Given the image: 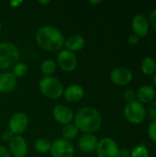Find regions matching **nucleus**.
I'll use <instances>...</instances> for the list:
<instances>
[{
	"label": "nucleus",
	"instance_id": "nucleus-2",
	"mask_svg": "<svg viewBox=\"0 0 156 157\" xmlns=\"http://www.w3.org/2000/svg\"><path fill=\"white\" fill-rule=\"evenodd\" d=\"M74 121V124L79 132L94 134L102 125V117L97 109L93 107H84L76 112Z\"/></svg>",
	"mask_w": 156,
	"mask_h": 157
},
{
	"label": "nucleus",
	"instance_id": "nucleus-24",
	"mask_svg": "<svg viewBox=\"0 0 156 157\" xmlns=\"http://www.w3.org/2000/svg\"><path fill=\"white\" fill-rule=\"evenodd\" d=\"M131 157H149V151L145 145L140 144L132 150Z\"/></svg>",
	"mask_w": 156,
	"mask_h": 157
},
{
	"label": "nucleus",
	"instance_id": "nucleus-34",
	"mask_svg": "<svg viewBox=\"0 0 156 157\" xmlns=\"http://www.w3.org/2000/svg\"><path fill=\"white\" fill-rule=\"evenodd\" d=\"M89 3L92 4V5H98V4H101L102 1H101V0H97V1H96V0H90Z\"/></svg>",
	"mask_w": 156,
	"mask_h": 157
},
{
	"label": "nucleus",
	"instance_id": "nucleus-9",
	"mask_svg": "<svg viewBox=\"0 0 156 157\" xmlns=\"http://www.w3.org/2000/svg\"><path fill=\"white\" fill-rule=\"evenodd\" d=\"M29 123V117L23 112H17L11 116L8 121V129L14 135H21L27 129Z\"/></svg>",
	"mask_w": 156,
	"mask_h": 157
},
{
	"label": "nucleus",
	"instance_id": "nucleus-22",
	"mask_svg": "<svg viewBox=\"0 0 156 157\" xmlns=\"http://www.w3.org/2000/svg\"><path fill=\"white\" fill-rule=\"evenodd\" d=\"M51 145V143L48 139L39 138L36 140V142L34 144V148H35L36 152H38L39 154L44 155V154L50 153Z\"/></svg>",
	"mask_w": 156,
	"mask_h": 157
},
{
	"label": "nucleus",
	"instance_id": "nucleus-31",
	"mask_svg": "<svg viewBox=\"0 0 156 157\" xmlns=\"http://www.w3.org/2000/svg\"><path fill=\"white\" fill-rule=\"evenodd\" d=\"M148 117L151 119V120H153V121H156V108H152V109H149V111H148Z\"/></svg>",
	"mask_w": 156,
	"mask_h": 157
},
{
	"label": "nucleus",
	"instance_id": "nucleus-20",
	"mask_svg": "<svg viewBox=\"0 0 156 157\" xmlns=\"http://www.w3.org/2000/svg\"><path fill=\"white\" fill-rule=\"evenodd\" d=\"M78 133H79V131L74 123L64 125L62 129L63 139L69 141V142H72L74 138H76Z\"/></svg>",
	"mask_w": 156,
	"mask_h": 157
},
{
	"label": "nucleus",
	"instance_id": "nucleus-23",
	"mask_svg": "<svg viewBox=\"0 0 156 157\" xmlns=\"http://www.w3.org/2000/svg\"><path fill=\"white\" fill-rule=\"evenodd\" d=\"M29 72V66L25 63H17L14 67H13V75L17 77H23L25 76Z\"/></svg>",
	"mask_w": 156,
	"mask_h": 157
},
{
	"label": "nucleus",
	"instance_id": "nucleus-16",
	"mask_svg": "<svg viewBox=\"0 0 156 157\" xmlns=\"http://www.w3.org/2000/svg\"><path fill=\"white\" fill-rule=\"evenodd\" d=\"M17 85V78L10 72L0 74V92L8 93L13 91Z\"/></svg>",
	"mask_w": 156,
	"mask_h": 157
},
{
	"label": "nucleus",
	"instance_id": "nucleus-14",
	"mask_svg": "<svg viewBox=\"0 0 156 157\" xmlns=\"http://www.w3.org/2000/svg\"><path fill=\"white\" fill-rule=\"evenodd\" d=\"M98 139L95 134L84 133L78 140V147L85 154H92L97 150Z\"/></svg>",
	"mask_w": 156,
	"mask_h": 157
},
{
	"label": "nucleus",
	"instance_id": "nucleus-1",
	"mask_svg": "<svg viewBox=\"0 0 156 157\" xmlns=\"http://www.w3.org/2000/svg\"><path fill=\"white\" fill-rule=\"evenodd\" d=\"M64 35L56 27L45 25L40 27L35 34V41L47 52H59L64 45Z\"/></svg>",
	"mask_w": 156,
	"mask_h": 157
},
{
	"label": "nucleus",
	"instance_id": "nucleus-18",
	"mask_svg": "<svg viewBox=\"0 0 156 157\" xmlns=\"http://www.w3.org/2000/svg\"><path fill=\"white\" fill-rule=\"evenodd\" d=\"M156 96L155 89L150 85L142 86L136 93V100L140 103H150L152 102Z\"/></svg>",
	"mask_w": 156,
	"mask_h": 157
},
{
	"label": "nucleus",
	"instance_id": "nucleus-26",
	"mask_svg": "<svg viewBox=\"0 0 156 157\" xmlns=\"http://www.w3.org/2000/svg\"><path fill=\"white\" fill-rule=\"evenodd\" d=\"M123 97H124V99H125L128 103L136 100V93H135L132 89H127V90L124 92Z\"/></svg>",
	"mask_w": 156,
	"mask_h": 157
},
{
	"label": "nucleus",
	"instance_id": "nucleus-3",
	"mask_svg": "<svg viewBox=\"0 0 156 157\" xmlns=\"http://www.w3.org/2000/svg\"><path fill=\"white\" fill-rule=\"evenodd\" d=\"M20 53L17 47L9 41L0 42V70L13 68L19 61Z\"/></svg>",
	"mask_w": 156,
	"mask_h": 157
},
{
	"label": "nucleus",
	"instance_id": "nucleus-25",
	"mask_svg": "<svg viewBox=\"0 0 156 157\" xmlns=\"http://www.w3.org/2000/svg\"><path fill=\"white\" fill-rule=\"evenodd\" d=\"M148 136L153 142L156 143V121L150 123L148 127Z\"/></svg>",
	"mask_w": 156,
	"mask_h": 157
},
{
	"label": "nucleus",
	"instance_id": "nucleus-28",
	"mask_svg": "<svg viewBox=\"0 0 156 157\" xmlns=\"http://www.w3.org/2000/svg\"><path fill=\"white\" fill-rule=\"evenodd\" d=\"M149 23L152 25L153 29L156 30V8L152 11V13L150 14V17H149Z\"/></svg>",
	"mask_w": 156,
	"mask_h": 157
},
{
	"label": "nucleus",
	"instance_id": "nucleus-36",
	"mask_svg": "<svg viewBox=\"0 0 156 157\" xmlns=\"http://www.w3.org/2000/svg\"><path fill=\"white\" fill-rule=\"evenodd\" d=\"M154 85L156 86V73L154 75Z\"/></svg>",
	"mask_w": 156,
	"mask_h": 157
},
{
	"label": "nucleus",
	"instance_id": "nucleus-27",
	"mask_svg": "<svg viewBox=\"0 0 156 157\" xmlns=\"http://www.w3.org/2000/svg\"><path fill=\"white\" fill-rule=\"evenodd\" d=\"M14 133L8 129V130H6L4 131V132L2 133L1 135V138H2V141L5 142V143H9L13 138H14Z\"/></svg>",
	"mask_w": 156,
	"mask_h": 157
},
{
	"label": "nucleus",
	"instance_id": "nucleus-37",
	"mask_svg": "<svg viewBox=\"0 0 156 157\" xmlns=\"http://www.w3.org/2000/svg\"><path fill=\"white\" fill-rule=\"evenodd\" d=\"M1 29H2V23H1V20H0V32H1Z\"/></svg>",
	"mask_w": 156,
	"mask_h": 157
},
{
	"label": "nucleus",
	"instance_id": "nucleus-12",
	"mask_svg": "<svg viewBox=\"0 0 156 157\" xmlns=\"http://www.w3.org/2000/svg\"><path fill=\"white\" fill-rule=\"evenodd\" d=\"M9 153L13 157H26L28 155V144L21 135H15L9 142Z\"/></svg>",
	"mask_w": 156,
	"mask_h": 157
},
{
	"label": "nucleus",
	"instance_id": "nucleus-8",
	"mask_svg": "<svg viewBox=\"0 0 156 157\" xmlns=\"http://www.w3.org/2000/svg\"><path fill=\"white\" fill-rule=\"evenodd\" d=\"M57 64L64 72H73L76 69L78 64L77 56L66 49L61 50L57 53Z\"/></svg>",
	"mask_w": 156,
	"mask_h": 157
},
{
	"label": "nucleus",
	"instance_id": "nucleus-10",
	"mask_svg": "<svg viewBox=\"0 0 156 157\" xmlns=\"http://www.w3.org/2000/svg\"><path fill=\"white\" fill-rule=\"evenodd\" d=\"M52 117L56 122L62 125H67L72 123L74 118V111L66 105H56L52 109Z\"/></svg>",
	"mask_w": 156,
	"mask_h": 157
},
{
	"label": "nucleus",
	"instance_id": "nucleus-35",
	"mask_svg": "<svg viewBox=\"0 0 156 157\" xmlns=\"http://www.w3.org/2000/svg\"><path fill=\"white\" fill-rule=\"evenodd\" d=\"M38 3L42 4V5H47V4H50L51 1H50V0H46V1H38Z\"/></svg>",
	"mask_w": 156,
	"mask_h": 157
},
{
	"label": "nucleus",
	"instance_id": "nucleus-11",
	"mask_svg": "<svg viewBox=\"0 0 156 157\" xmlns=\"http://www.w3.org/2000/svg\"><path fill=\"white\" fill-rule=\"evenodd\" d=\"M109 77L113 84L120 86H124L132 81L133 75L132 72L126 67H117L111 71Z\"/></svg>",
	"mask_w": 156,
	"mask_h": 157
},
{
	"label": "nucleus",
	"instance_id": "nucleus-4",
	"mask_svg": "<svg viewBox=\"0 0 156 157\" xmlns=\"http://www.w3.org/2000/svg\"><path fill=\"white\" fill-rule=\"evenodd\" d=\"M39 88L40 93L49 99H58L63 95V85L57 77L51 76H43L40 83Z\"/></svg>",
	"mask_w": 156,
	"mask_h": 157
},
{
	"label": "nucleus",
	"instance_id": "nucleus-30",
	"mask_svg": "<svg viewBox=\"0 0 156 157\" xmlns=\"http://www.w3.org/2000/svg\"><path fill=\"white\" fill-rule=\"evenodd\" d=\"M139 40H140V38L137 37L135 34H131L128 37V42L131 45H136L139 42Z\"/></svg>",
	"mask_w": 156,
	"mask_h": 157
},
{
	"label": "nucleus",
	"instance_id": "nucleus-19",
	"mask_svg": "<svg viewBox=\"0 0 156 157\" xmlns=\"http://www.w3.org/2000/svg\"><path fill=\"white\" fill-rule=\"evenodd\" d=\"M141 70L146 75H154L156 73V62L153 57H144L141 63Z\"/></svg>",
	"mask_w": 156,
	"mask_h": 157
},
{
	"label": "nucleus",
	"instance_id": "nucleus-21",
	"mask_svg": "<svg viewBox=\"0 0 156 157\" xmlns=\"http://www.w3.org/2000/svg\"><path fill=\"white\" fill-rule=\"evenodd\" d=\"M57 63L51 59L44 60L40 64V72L44 76H51L56 71Z\"/></svg>",
	"mask_w": 156,
	"mask_h": 157
},
{
	"label": "nucleus",
	"instance_id": "nucleus-7",
	"mask_svg": "<svg viewBox=\"0 0 156 157\" xmlns=\"http://www.w3.org/2000/svg\"><path fill=\"white\" fill-rule=\"evenodd\" d=\"M97 157H120V148L118 144L109 137H105L98 141L97 147Z\"/></svg>",
	"mask_w": 156,
	"mask_h": 157
},
{
	"label": "nucleus",
	"instance_id": "nucleus-38",
	"mask_svg": "<svg viewBox=\"0 0 156 157\" xmlns=\"http://www.w3.org/2000/svg\"><path fill=\"white\" fill-rule=\"evenodd\" d=\"M154 107H155V108H156V101H155V102H154Z\"/></svg>",
	"mask_w": 156,
	"mask_h": 157
},
{
	"label": "nucleus",
	"instance_id": "nucleus-15",
	"mask_svg": "<svg viewBox=\"0 0 156 157\" xmlns=\"http://www.w3.org/2000/svg\"><path fill=\"white\" fill-rule=\"evenodd\" d=\"M63 98L66 101L74 103L80 101L85 96V89L81 85L73 84L63 90Z\"/></svg>",
	"mask_w": 156,
	"mask_h": 157
},
{
	"label": "nucleus",
	"instance_id": "nucleus-33",
	"mask_svg": "<svg viewBox=\"0 0 156 157\" xmlns=\"http://www.w3.org/2000/svg\"><path fill=\"white\" fill-rule=\"evenodd\" d=\"M120 157H131V152L127 149L120 150Z\"/></svg>",
	"mask_w": 156,
	"mask_h": 157
},
{
	"label": "nucleus",
	"instance_id": "nucleus-29",
	"mask_svg": "<svg viewBox=\"0 0 156 157\" xmlns=\"http://www.w3.org/2000/svg\"><path fill=\"white\" fill-rule=\"evenodd\" d=\"M0 157H11L7 147L4 145H0Z\"/></svg>",
	"mask_w": 156,
	"mask_h": 157
},
{
	"label": "nucleus",
	"instance_id": "nucleus-13",
	"mask_svg": "<svg viewBox=\"0 0 156 157\" xmlns=\"http://www.w3.org/2000/svg\"><path fill=\"white\" fill-rule=\"evenodd\" d=\"M131 28L133 30V34H135L139 38H144L149 32L150 23L146 17L142 14H138L132 18Z\"/></svg>",
	"mask_w": 156,
	"mask_h": 157
},
{
	"label": "nucleus",
	"instance_id": "nucleus-6",
	"mask_svg": "<svg viewBox=\"0 0 156 157\" xmlns=\"http://www.w3.org/2000/svg\"><path fill=\"white\" fill-rule=\"evenodd\" d=\"M74 152L75 149L73 143L63 138L54 140L51 143L50 151L52 157H74Z\"/></svg>",
	"mask_w": 156,
	"mask_h": 157
},
{
	"label": "nucleus",
	"instance_id": "nucleus-32",
	"mask_svg": "<svg viewBox=\"0 0 156 157\" xmlns=\"http://www.w3.org/2000/svg\"><path fill=\"white\" fill-rule=\"evenodd\" d=\"M22 3H23V1H21V0H12V1L9 2V6H10L12 8H17V7H18Z\"/></svg>",
	"mask_w": 156,
	"mask_h": 157
},
{
	"label": "nucleus",
	"instance_id": "nucleus-5",
	"mask_svg": "<svg viewBox=\"0 0 156 157\" xmlns=\"http://www.w3.org/2000/svg\"><path fill=\"white\" fill-rule=\"evenodd\" d=\"M123 112L126 120L131 124H141L146 118L145 108L138 100L127 103Z\"/></svg>",
	"mask_w": 156,
	"mask_h": 157
},
{
	"label": "nucleus",
	"instance_id": "nucleus-17",
	"mask_svg": "<svg viewBox=\"0 0 156 157\" xmlns=\"http://www.w3.org/2000/svg\"><path fill=\"white\" fill-rule=\"evenodd\" d=\"M86 45V40L85 38L80 34H72L64 40V45L66 50L76 52H80L84 49Z\"/></svg>",
	"mask_w": 156,
	"mask_h": 157
}]
</instances>
